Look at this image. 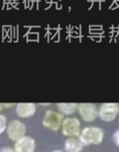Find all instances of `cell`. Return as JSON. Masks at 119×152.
Masks as SVG:
<instances>
[{"label":"cell","instance_id":"obj_1","mask_svg":"<svg viewBox=\"0 0 119 152\" xmlns=\"http://www.w3.org/2000/svg\"><path fill=\"white\" fill-rule=\"evenodd\" d=\"M78 138L84 147L91 145H101L105 138V132L101 127L97 126H86L82 128Z\"/></svg>","mask_w":119,"mask_h":152},{"label":"cell","instance_id":"obj_2","mask_svg":"<svg viewBox=\"0 0 119 152\" xmlns=\"http://www.w3.org/2000/svg\"><path fill=\"white\" fill-rule=\"evenodd\" d=\"M62 134L65 138H78L82 130L81 121L76 117H66L63 119L60 128Z\"/></svg>","mask_w":119,"mask_h":152},{"label":"cell","instance_id":"obj_3","mask_svg":"<svg viewBox=\"0 0 119 152\" xmlns=\"http://www.w3.org/2000/svg\"><path fill=\"white\" fill-rule=\"evenodd\" d=\"M63 119H64V116H62L58 111L47 110L42 118V124L47 129L52 130V132H58L61 128Z\"/></svg>","mask_w":119,"mask_h":152},{"label":"cell","instance_id":"obj_4","mask_svg":"<svg viewBox=\"0 0 119 152\" xmlns=\"http://www.w3.org/2000/svg\"><path fill=\"white\" fill-rule=\"evenodd\" d=\"M27 134V127L25 125L24 122L18 119L10 121L7 124V128H6V134L7 138L10 141L16 143L17 141H19L20 139H22L23 137H25Z\"/></svg>","mask_w":119,"mask_h":152},{"label":"cell","instance_id":"obj_5","mask_svg":"<svg viewBox=\"0 0 119 152\" xmlns=\"http://www.w3.org/2000/svg\"><path fill=\"white\" fill-rule=\"evenodd\" d=\"M119 115V104L113 102L101 104L99 108V118L104 122L114 121Z\"/></svg>","mask_w":119,"mask_h":152},{"label":"cell","instance_id":"obj_6","mask_svg":"<svg viewBox=\"0 0 119 152\" xmlns=\"http://www.w3.org/2000/svg\"><path fill=\"white\" fill-rule=\"evenodd\" d=\"M83 121L90 123L99 118V107L95 104H78V110Z\"/></svg>","mask_w":119,"mask_h":152},{"label":"cell","instance_id":"obj_7","mask_svg":"<svg viewBox=\"0 0 119 152\" xmlns=\"http://www.w3.org/2000/svg\"><path fill=\"white\" fill-rule=\"evenodd\" d=\"M37 148V142L30 136H25L14 145L15 152H34Z\"/></svg>","mask_w":119,"mask_h":152},{"label":"cell","instance_id":"obj_8","mask_svg":"<svg viewBox=\"0 0 119 152\" xmlns=\"http://www.w3.org/2000/svg\"><path fill=\"white\" fill-rule=\"evenodd\" d=\"M15 108H16L17 116L23 119L34 116L37 110L35 104H22L21 102V104H17Z\"/></svg>","mask_w":119,"mask_h":152},{"label":"cell","instance_id":"obj_9","mask_svg":"<svg viewBox=\"0 0 119 152\" xmlns=\"http://www.w3.org/2000/svg\"><path fill=\"white\" fill-rule=\"evenodd\" d=\"M84 146L79 138H67L63 143L64 152H83Z\"/></svg>","mask_w":119,"mask_h":152},{"label":"cell","instance_id":"obj_10","mask_svg":"<svg viewBox=\"0 0 119 152\" xmlns=\"http://www.w3.org/2000/svg\"><path fill=\"white\" fill-rule=\"evenodd\" d=\"M57 111L62 116L71 117L78 110V104H57Z\"/></svg>","mask_w":119,"mask_h":152},{"label":"cell","instance_id":"obj_11","mask_svg":"<svg viewBox=\"0 0 119 152\" xmlns=\"http://www.w3.org/2000/svg\"><path fill=\"white\" fill-rule=\"evenodd\" d=\"M24 39H26V42L29 44L31 42H39V32L37 31H33V32H29L26 35H23Z\"/></svg>","mask_w":119,"mask_h":152},{"label":"cell","instance_id":"obj_12","mask_svg":"<svg viewBox=\"0 0 119 152\" xmlns=\"http://www.w3.org/2000/svg\"><path fill=\"white\" fill-rule=\"evenodd\" d=\"M6 128H7V118L5 115L0 114V134L6 132Z\"/></svg>","mask_w":119,"mask_h":152},{"label":"cell","instance_id":"obj_13","mask_svg":"<svg viewBox=\"0 0 119 152\" xmlns=\"http://www.w3.org/2000/svg\"><path fill=\"white\" fill-rule=\"evenodd\" d=\"M12 42H19V25L12 27Z\"/></svg>","mask_w":119,"mask_h":152},{"label":"cell","instance_id":"obj_14","mask_svg":"<svg viewBox=\"0 0 119 152\" xmlns=\"http://www.w3.org/2000/svg\"><path fill=\"white\" fill-rule=\"evenodd\" d=\"M112 139H113V142L114 144L116 145V146L119 148V129L115 130L113 134V136H112Z\"/></svg>","mask_w":119,"mask_h":152},{"label":"cell","instance_id":"obj_15","mask_svg":"<svg viewBox=\"0 0 119 152\" xmlns=\"http://www.w3.org/2000/svg\"><path fill=\"white\" fill-rule=\"evenodd\" d=\"M88 38L91 39L92 42H101V40L105 38V36H92V35H88Z\"/></svg>","mask_w":119,"mask_h":152},{"label":"cell","instance_id":"obj_16","mask_svg":"<svg viewBox=\"0 0 119 152\" xmlns=\"http://www.w3.org/2000/svg\"><path fill=\"white\" fill-rule=\"evenodd\" d=\"M88 30H103V26L101 25H89Z\"/></svg>","mask_w":119,"mask_h":152},{"label":"cell","instance_id":"obj_17","mask_svg":"<svg viewBox=\"0 0 119 152\" xmlns=\"http://www.w3.org/2000/svg\"><path fill=\"white\" fill-rule=\"evenodd\" d=\"M0 152H15V150L12 147H2L0 148Z\"/></svg>","mask_w":119,"mask_h":152},{"label":"cell","instance_id":"obj_18","mask_svg":"<svg viewBox=\"0 0 119 152\" xmlns=\"http://www.w3.org/2000/svg\"><path fill=\"white\" fill-rule=\"evenodd\" d=\"M3 104V109H10L12 107H16L15 104Z\"/></svg>","mask_w":119,"mask_h":152},{"label":"cell","instance_id":"obj_19","mask_svg":"<svg viewBox=\"0 0 119 152\" xmlns=\"http://www.w3.org/2000/svg\"><path fill=\"white\" fill-rule=\"evenodd\" d=\"M53 40H54L55 42H60V31H59L58 33L56 34V36H55Z\"/></svg>","mask_w":119,"mask_h":152},{"label":"cell","instance_id":"obj_20","mask_svg":"<svg viewBox=\"0 0 119 152\" xmlns=\"http://www.w3.org/2000/svg\"><path fill=\"white\" fill-rule=\"evenodd\" d=\"M55 5H56V10H62V4H61L60 2H57Z\"/></svg>","mask_w":119,"mask_h":152},{"label":"cell","instance_id":"obj_21","mask_svg":"<svg viewBox=\"0 0 119 152\" xmlns=\"http://www.w3.org/2000/svg\"><path fill=\"white\" fill-rule=\"evenodd\" d=\"M23 4H24V8L26 10V8H28V6H29V1L28 0H24V1H23Z\"/></svg>","mask_w":119,"mask_h":152},{"label":"cell","instance_id":"obj_22","mask_svg":"<svg viewBox=\"0 0 119 152\" xmlns=\"http://www.w3.org/2000/svg\"><path fill=\"white\" fill-rule=\"evenodd\" d=\"M33 5H34V2L33 1H29V6H28V10H32Z\"/></svg>","mask_w":119,"mask_h":152},{"label":"cell","instance_id":"obj_23","mask_svg":"<svg viewBox=\"0 0 119 152\" xmlns=\"http://www.w3.org/2000/svg\"><path fill=\"white\" fill-rule=\"evenodd\" d=\"M12 3H7V4H6V10H12Z\"/></svg>","mask_w":119,"mask_h":152},{"label":"cell","instance_id":"obj_24","mask_svg":"<svg viewBox=\"0 0 119 152\" xmlns=\"http://www.w3.org/2000/svg\"><path fill=\"white\" fill-rule=\"evenodd\" d=\"M4 109H3V104H0V113H1V111H3Z\"/></svg>","mask_w":119,"mask_h":152},{"label":"cell","instance_id":"obj_25","mask_svg":"<svg viewBox=\"0 0 119 152\" xmlns=\"http://www.w3.org/2000/svg\"><path fill=\"white\" fill-rule=\"evenodd\" d=\"M51 152H64L63 150H59V149H57V150H53V151H51Z\"/></svg>","mask_w":119,"mask_h":152}]
</instances>
